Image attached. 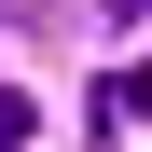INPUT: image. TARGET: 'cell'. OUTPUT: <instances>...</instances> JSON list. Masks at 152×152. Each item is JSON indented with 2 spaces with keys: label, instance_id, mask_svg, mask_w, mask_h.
Wrapping results in <instances>:
<instances>
[{
  "label": "cell",
  "instance_id": "cell-1",
  "mask_svg": "<svg viewBox=\"0 0 152 152\" xmlns=\"http://www.w3.org/2000/svg\"><path fill=\"white\" fill-rule=\"evenodd\" d=\"M97 111H111V124H152V69H124V83L97 97Z\"/></svg>",
  "mask_w": 152,
  "mask_h": 152
},
{
  "label": "cell",
  "instance_id": "cell-2",
  "mask_svg": "<svg viewBox=\"0 0 152 152\" xmlns=\"http://www.w3.org/2000/svg\"><path fill=\"white\" fill-rule=\"evenodd\" d=\"M28 138H42V111H28L14 83H0V152H28Z\"/></svg>",
  "mask_w": 152,
  "mask_h": 152
},
{
  "label": "cell",
  "instance_id": "cell-3",
  "mask_svg": "<svg viewBox=\"0 0 152 152\" xmlns=\"http://www.w3.org/2000/svg\"><path fill=\"white\" fill-rule=\"evenodd\" d=\"M97 14H152V0H97Z\"/></svg>",
  "mask_w": 152,
  "mask_h": 152
}]
</instances>
